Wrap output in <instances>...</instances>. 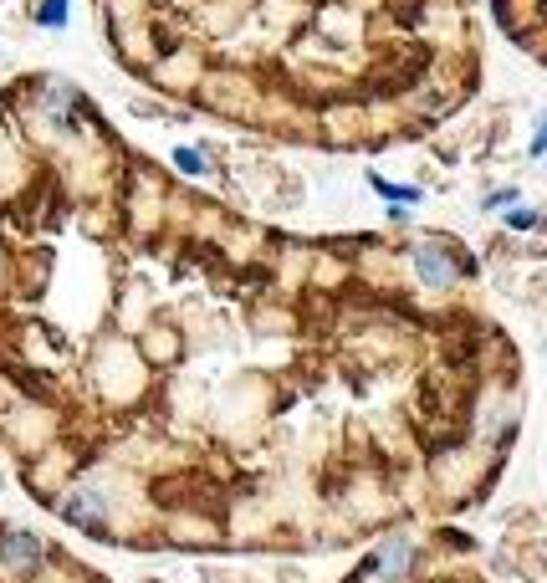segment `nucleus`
<instances>
[{
	"label": "nucleus",
	"mask_w": 547,
	"mask_h": 583,
	"mask_svg": "<svg viewBox=\"0 0 547 583\" xmlns=\"http://www.w3.org/2000/svg\"><path fill=\"white\" fill-rule=\"evenodd\" d=\"M415 272H420L425 287H450L455 282V256L440 251V246H420L415 251Z\"/></svg>",
	"instance_id": "nucleus-1"
},
{
	"label": "nucleus",
	"mask_w": 547,
	"mask_h": 583,
	"mask_svg": "<svg viewBox=\"0 0 547 583\" xmlns=\"http://www.w3.org/2000/svg\"><path fill=\"white\" fill-rule=\"evenodd\" d=\"M404 558H409V543H404V537H394L384 553H374L369 573H379V578H399V573H404Z\"/></svg>",
	"instance_id": "nucleus-2"
},
{
	"label": "nucleus",
	"mask_w": 547,
	"mask_h": 583,
	"mask_svg": "<svg viewBox=\"0 0 547 583\" xmlns=\"http://www.w3.org/2000/svg\"><path fill=\"white\" fill-rule=\"evenodd\" d=\"M41 21H47V26H62V21H67V0H41Z\"/></svg>",
	"instance_id": "nucleus-3"
},
{
	"label": "nucleus",
	"mask_w": 547,
	"mask_h": 583,
	"mask_svg": "<svg viewBox=\"0 0 547 583\" xmlns=\"http://www.w3.org/2000/svg\"><path fill=\"white\" fill-rule=\"evenodd\" d=\"M174 164L185 169V174H200V169H205V159H200V154H190V149H179V154H174Z\"/></svg>",
	"instance_id": "nucleus-4"
},
{
	"label": "nucleus",
	"mask_w": 547,
	"mask_h": 583,
	"mask_svg": "<svg viewBox=\"0 0 547 583\" xmlns=\"http://www.w3.org/2000/svg\"><path fill=\"white\" fill-rule=\"evenodd\" d=\"M374 190H384L389 200H420V190H404V185H384V179H374Z\"/></svg>",
	"instance_id": "nucleus-5"
},
{
	"label": "nucleus",
	"mask_w": 547,
	"mask_h": 583,
	"mask_svg": "<svg viewBox=\"0 0 547 583\" xmlns=\"http://www.w3.org/2000/svg\"><path fill=\"white\" fill-rule=\"evenodd\" d=\"M537 154H547V118H542V133H537V144H532Z\"/></svg>",
	"instance_id": "nucleus-6"
}]
</instances>
